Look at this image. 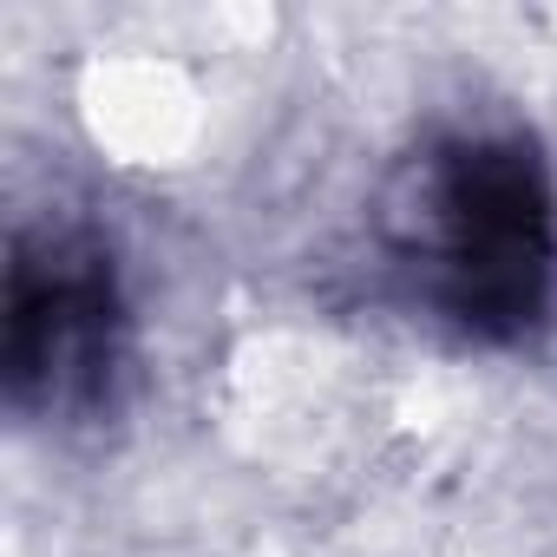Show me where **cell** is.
<instances>
[{"mask_svg": "<svg viewBox=\"0 0 557 557\" xmlns=\"http://www.w3.org/2000/svg\"><path fill=\"white\" fill-rule=\"evenodd\" d=\"M387 262L459 342L518 348L557 302V184L518 125H446L407 151L374 203Z\"/></svg>", "mask_w": 557, "mask_h": 557, "instance_id": "1", "label": "cell"}, {"mask_svg": "<svg viewBox=\"0 0 557 557\" xmlns=\"http://www.w3.org/2000/svg\"><path fill=\"white\" fill-rule=\"evenodd\" d=\"M138 381V315L119 243L86 216L14 223L0 283V400L21 426L86 433Z\"/></svg>", "mask_w": 557, "mask_h": 557, "instance_id": "2", "label": "cell"}]
</instances>
